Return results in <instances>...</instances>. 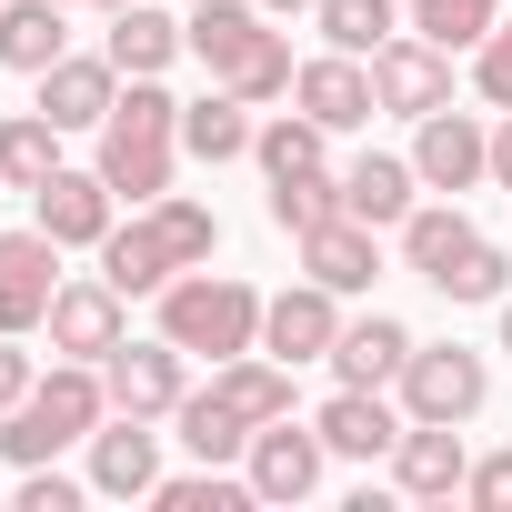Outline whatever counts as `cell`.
Returning a JSON list of instances; mask_svg holds the SVG:
<instances>
[{"label": "cell", "mask_w": 512, "mask_h": 512, "mask_svg": "<svg viewBox=\"0 0 512 512\" xmlns=\"http://www.w3.org/2000/svg\"><path fill=\"white\" fill-rule=\"evenodd\" d=\"M221 251V211L211 201H191V191H161V201H141L131 221H111V241H101V272L141 302V292H161V282H181V272H201Z\"/></svg>", "instance_id": "1"}, {"label": "cell", "mask_w": 512, "mask_h": 512, "mask_svg": "<svg viewBox=\"0 0 512 512\" xmlns=\"http://www.w3.org/2000/svg\"><path fill=\"white\" fill-rule=\"evenodd\" d=\"M101 422H111V382H101V362H51L11 412H0V452L31 472V462H61L71 442H91Z\"/></svg>", "instance_id": "2"}, {"label": "cell", "mask_w": 512, "mask_h": 512, "mask_svg": "<svg viewBox=\"0 0 512 512\" xmlns=\"http://www.w3.org/2000/svg\"><path fill=\"white\" fill-rule=\"evenodd\" d=\"M171 171H181V101L161 81H121V101L101 121V181L141 211V201L171 191Z\"/></svg>", "instance_id": "3"}, {"label": "cell", "mask_w": 512, "mask_h": 512, "mask_svg": "<svg viewBox=\"0 0 512 512\" xmlns=\"http://www.w3.org/2000/svg\"><path fill=\"white\" fill-rule=\"evenodd\" d=\"M262 302L272 292H251L241 272H181L161 282V342H181L191 362H231V352H262Z\"/></svg>", "instance_id": "4"}, {"label": "cell", "mask_w": 512, "mask_h": 512, "mask_svg": "<svg viewBox=\"0 0 512 512\" xmlns=\"http://www.w3.org/2000/svg\"><path fill=\"white\" fill-rule=\"evenodd\" d=\"M392 392H402L412 422H472V412L492 402V362L462 352V342H412V362H402Z\"/></svg>", "instance_id": "5"}, {"label": "cell", "mask_w": 512, "mask_h": 512, "mask_svg": "<svg viewBox=\"0 0 512 512\" xmlns=\"http://www.w3.org/2000/svg\"><path fill=\"white\" fill-rule=\"evenodd\" d=\"M51 352L61 362H111L121 342H131V292L111 282V272H81V282H61L51 292Z\"/></svg>", "instance_id": "6"}, {"label": "cell", "mask_w": 512, "mask_h": 512, "mask_svg": "<svg viewBox=\"0 0 512 512\" xmlns=\"http://www.w3.org/2000/svg\"><path fill=\"white\" fill-rule=\"evenodd\" d=\"M101 382H111V412H131V422H171L181 392H191V352L151 332V342H121V352L101 362Z\"/></svg>", "instance_id": "7"}, {"label": "cell", "mask_w": 512, "mask_h": 512, "mask_svg": "<svg viewBox=\"0 0 512 512\" xmlns=\"http://www.w3.org/2000/svg\"><path fill=\"white\" fill-rule=\"evenodd\" d=\"M412 171H422V191L462 201V191L492 181V131L472 111H432V121H412Z\"/></svg>", "instance_id": "8"}, {"label": "cell", "mask_w": 512, "mask_h": 512, "mask_svg": "<svg viewBox=\"0 0 512 512\" xmlns=\"http://www.w3.org/2000/svg\"><path fill=\"white\" fill-rule=\"evenodd\" d=\"M31 221H41L61 251H101V241H111V221H121V191L101 181V161H91V171H71V161H61V171L31 191Z\"/></svg>", "instance_id": "9"}, {"label": "cell", "mask_w": 512, "mask_h": 512, "mask_svg": "<svg viewBox=\"0 0 512 512\" xmlns=\"http://www.w3.org/2000/svg\"><path fill=\"white\" fill-rule=\"evenodd\" d=\"M51 292H61V241L31 221V231H0V332H41L51 322Z\"/></svg>", "instance_id": "10"}, {"label": "cell", "mask_w": 512, "mask_h": 512, "mask_svg": "<svg viewBox=\"0 0 512 512\" xmlns=\"http://www.w3.org/2000/svg\"><path fill=\"white\" fill-rule=\"evenodd\" d=\"M372 91H382V111L432 121V111H452V51H432L422 31H392L372 51Z\"/></svg>", "instance_id": "11"}, {"label": "cell", "mask_w": 512, "mask_h": 512, "mask_svg": "<svg viewBox=\"0 0 512 512\" xmlns=\"http://www.w3.org/2000/svg\"><path fill=\"white\" fill-rule=\"evenodd\" d=\"M332 342H342V292H322L312 272L262 302V352H272V362L302 372V362H332Z\"/></svg>", "instance_id": "12"}, {"label": "cell", "mask_w": 512, "mask_h": 512, "mask_svg": "<svg viewBox=\"0 0 512 512\" xmlns=\"http://www.w3.org/2000/svg\"><path fill=\"white\" fill-rule=\"evenodd\" d=\"M322 462H332V442L302 432L292 412L262 422V432H251V452H241V472H251V492H262V502H312V492H322Z\"/></svg>", "instance_id": "13"}, {"label": "cell", "mask_w": 512, "mask_h": 512, "mask_svg": "<svg viewBox=\"0 0 512 512\" xmlns=\"http://www.w3.org/2000/svg\"><path fill=\"white\" fill-rule=\"evenodd\" d=\"M111 101H121V61H111V51H61V61L41 71V101H31V111H51L61 131H101Z\"/></svg>", "instance_id": "14"}, {"label": "cell", "mask_w": 512, "mask_h": 512, "mask_svg": "<svg viewBox=\"0 0 512 512\" xmlns=\"http://www.w3.org/2000/svg\"><path fill=\"white\" fill-rule=\"evenodd\" d=\"M81 452H91V492H111V502H151V492H161V432H151V422L111 412Z\"/></svg>", "instance_id": "15"}, {"label": "cell", "mask_w": 512, "mask_h": 512, "mask_svg": "<svg viewBox=\"0 0 512 512\" xmlns=\"http://www.w3.org/2000/svg\"><path fill=\"white\" fill-rule=\"evenodd\" d=\"M292 101H302L322 131H362V121L382 111V91H372V61H352V51H322V61H302V71H292Z\"/></svg>", "instance_id": "16"}, {"label": "cell", "mask_w": 512, "mask_h": 512, "mask_svg": "<svg viewBox=\"0 0 512 512\" xmlns=\"http://www.w3.org/2000/svg\"><path fill=\"white\" fill-rule=\"evenodd\" d=\"M402 422H412L402 402H382V392H352V382H342V392H332V402L312 412V432L332 442V462H392Z\"/></svg>", "instance_id": "17"}, {"label": "cell", "mask_w": 512, "mask_h": 512, "mask_svg": "<svg viewBox=\"0 0 512 512\" xmlns=\"http://www.w3.org/2000/svg\"><path fill=\"white\" fill-rule=\"evenodd\" d=\"M462 472H472L462 422H402V442H392V482H402L412 502H452Z\"/></svg>", "instance_id": "18"}, {"label": "cell", "mask_w": 512, "mask_h": 512, "mask_svg": "<svg viewBox=\"0 0 512 512\" xmlns=\"http://www.w3.org/2000/svg\"><path fill=\"white\" fill-rule=\"evenodd\" d=\"M302 272L322 282V292H372V272H382V251H372V221H352V211H332V221H312L302 231Z\"/></svg>", "instance_id": "19"}, {"label": "cell", "mask_w": 512, "mask_h": 512, "mask_svg": "<svg viewBox=\"0 0 512 512\" xmlns=\"http://www.w3.org/2000/svg\"><path fill=\"white\" fill-rule=\"evenodd\" d=\"M402 362H412V332H402L392 312H362V322H342V342H332V382H352V392H392Z\"/></svg>", "instance_id": "20"}, {"label": "cell", "mask_w": 512, "mask_h": 512, "mask_svg": "<svg viewBox=\"0 0 512 512\" xmlns=\"http://www.w3.org/2000/svg\"><path fill=\"white\" fill-rule=\"evenodd\" d=\"M111 61H121V81H161L181 51H191V31L171 21V11H151V0H121L111 11V41H101Z\"/></svg>", "instance_id": "21"}, {"label": "cell", "mask_w": 512, "mask_h": 512, "mask_svg": "<svg viewBox=\"0 0 512 512\" xmlns=\"http://www.w3.org/2000/svg\"><path fill=\"white\" fill-rule=\"evenodd\" d=\"M412 201H422V171H412V161H392V151H362V161L342 171V211H352V221H372V231H402V221H412Z\"/></svg>", "instance_id": "22"}, {"label": "cell", "mask_w": 512, "mask_h": 512, "mask_svg": "<svg viewBox=\"0 0 512 512\" xmlns=\"http://www.w3.org/2000/svg\"><path fill=\"white\" fill-rule=\"evenodd\" d=\"M251 101L241 91H201V101H181V151L201 161V171H221V161H251Z\"/></svg>", "instance_id": "23"}, {"label": "cell", "mask_w": 512, "mask_h": 512, "mask_svg": "<svg viewBox=\"0 0 512 512\" xmlns=\"http://www.w3.org/2000/svg\"><path fill=\"white\" fill-rule=\"evenodd\" d=\"M211 402H231L251 432H262V422L292 412V362H272V352H231V362H211Z\"/></svg>", "instance_id": "24"}, {"label": "cell", "mask_w": 512, "mask_h": 512, "mask_svg": "<svg viewBox=\"0 0 512 512\" xmlns=\"http://www.w3.org/2000/svg\"><path fill=\"white\" fill-rule=\"evenodd\" d=\"M472 241H482V231H472L462 201H412V221H402V272H412V282H442Z\"/></svg>", "instance_id": "25"}, {"label": "cell", "mask_w": 512, "mask_h": 512, "mask_svg": "<svg viewBox=\"0 0 512 512\" xmlns=\"http://www.w3.org/2000/svg\"><path fill=\"white\" fill-rule=\"evenodd\" d=\"M61 11H71V0H0V71H21V81H41V71H51V61L71 51Z\"/></svg>", "instance_id": "26"}, {"label": "cell", "mask_w": 512, "mask_h": 512, "mask_svg": "<svg viewBox=\"0 0 512 512\" xmlns=\"http://www.w3.org/2000/svg\"><path fill=\"white\" fill-rule=\"evenodd\" d=\"M181 31H191V61L221 81V71H241V51H251V41L272 31V11H262V0H201Z\"/></svg>", "instance_id": "27"}, {"label": "cell", "mask_w": 512, "mask_h": 512, "mask_svg": "<svg viewBox=\"0 0 512 512\" xmlns=\"http://www.w3.org/2000/svg\"><path fill=\"white\" fill-rule=\"evenodd\" d=\"M61 171V121L51 111H11L0 121V191H41Z\"/></svg>", "instance_id": "28"}, {"label": "cell", "mask_w": 512, "mask_h": 512, "mask_svg": "<svg viewBox=\"0 0 512 512\" xmlns=\"http://www.w3.org/2000/svg\"><path fill=\"white\" fill-rule=\"evenodd\" d=\"M151 502L161 512H251L262 492H251V472H231V462H201V472H161Z\"/></svg>", "instance_id": "29"}, {"label": "cell", "mask_w": 512, "mask_h": 512, "mask_svg": "<svg viewBox=\"0 0 512 512\" xmlns=\"http://www.w3.org/2000/svg\"><path fill=\"white\" fill-rule=\"evenodd\" d=\"M322 121L312 111H282V121H262L251 131V161H262V181H292V171H322Z\"/></svg>", "instance_id": "30"}, {"label": "cell", "mask_w": 512, "mask_h": 512, "mask_svg": "<svg viewBox=\"0 0 512 512\" xmlns=\"http://www.w3.org/2000/svg\"><path fill=\"white\" fill-rule=\"evenodd\" d=\"M181 442H191V462H241L251 452V422L231 412V402H211V392H181Z\"/></svg>", "instance_id": "31"}, {"label": "cell", "mask_w": 512, "mask_h": 512, "mask_svg": "<svg viewBox=\"0 0 512 512\" xmlns=\"http://www.w3.org/2000/svg\"><path fill=\"white\" fill-rule=\"evenodd\" d=\"M312 21H322V41H332V51H352V61H372L392 31H412V21L392 11V0H322Z\"/></svg>", "instance_id": "32"}, {"label": "cell", "mask_w": 512, "mask_h": 512, "mask_svg": "<svg viewBox=\"0 0 512 512\" xmlns=\"http://www.w3.org/2000/svg\"><path fill=\"white\" fill-rule=\"evenodd\" d=\"M492 21H502V0H412V31L432 51H482Z\"/></svg>", "instance_id": "33"}, {"label": "cell", "mask_w": 512, "mask_h": 512, "mask_svg": "<svg viewBox=\"0 0 512 512\" xmlns=\"http://www.w3.org/2000/svg\"><path fill=\"white\" fill-rule=\"evenodd\" d=\"M262 211H272V231H292V241H302L312 221H332V211H342V181H332V171H292V181H272V201H262Z\"/></svg>", "instance_id": "34"}, {"label": "cell", "mask_w": 512, "mask_h": 512, "mask_svg": "<svg viewBox=\"0 0 512 512\" xmlns=\"http://www.w3.org/2000/svg\"><path fill=\"white\" fill-rule=\"evenodd\" d=\"M292 71H302V61H292V41H282V31H262V41L241 51V71H221V91H241L251 111H262V101H282V91H292Z\"/></svg>", "instance_id": "35"}, {"label": "cell", "mask_w": 512, "mask_h": 512, "mask_svg": "<svg viewBox=\"0 0 512 512\" xmlns=\"http://www.w3.org/2000/svg\"><path fill=\"white\" fill-rule=\"evenodd\" d=\"M432 292H442V302H502V292H512V251H502V241H472Z\"/></svg>", "instance_id": "36"}, {"label": "cell", "mask_w": 512, "mask_h": 512, "mask_svg": "<svg viewBox=\"0 0 512 512\" xmlns=\"http://www.w3.org/2000/svg\"><path fill=\"white\" fill-rule=\"evenodd\" d=\"M472 91H482L492 111H512V11H502V21H492V41L472 51Z\"/></svg>", "instance_id": "37"}, {"label": "cell", "mask_w": 512, "mask_h": 512, "mask_svg": "<svg viewBox=\"0 0 512 512\" xmlns=\"http://www.w3.org/2000/svg\"><path fill=\"white\" fill-rule=\"evenodd\" d=\"M81 492H91V472H81V482H71L61 462H31V472H21V512H81Z\"/></svg>", "instance_id": "38"}, {"label": "cell", "mask_w": 512, "mask_h": 512, "mask_svg": "<svg viewBox=\"0 0 512 512\" xmlns=\"http://www.w3.org/2000/svg\"><path fill=\"white\" fill-rule=\"evenodd\" d=\"M462 502H472V512H512V452H482V462L462 472Z\"/></svg>", "instance_id": "39"}, {"label": "cell", "mask_w": 512, "mask_h": 512, "mask_svg": "<svg viewBox=\"0 0 512 512\" xmlns=\"http://www.w3.org/2000/svg\"><path fill=\"white\" fill-rule=\"evenodd\" d=\"M41 372H31V352H21V332H0V412H11L21 392H31Z\"/></svg>", "instance_id": "40"}, {"label": "cell", "mask_w": 512, "mask_h": 512, "mask_svg": "<svg viewBox=\"0 0 512 512\" xmlns=\"http://www.w3.org/2000/svg\"><path fill=\"white\" fill-rule=\"evenodd\" d=\"M492 181H502V191H512V111H502V121H492Z\"/></svg>", "instance_id": "41"}, {"label": "cell", "mask_w": 512, "mask_h": 512, "mask_svg": "<svg viewBox=\"0 0 512 512\" xmlns=\"http://www.w3.org/2000/svg\"><path fill=\"white\" fill-rule=\"evenodd\" d=\"M262 11H272V21H292V11H322V0H262Z\"/></svg>", "instance_id": "42"}, {"label": "cell", "mask_w": 512, "mask_h": 512, "mask_svg": "<svg viewBox=\"0 0 512 512\" xmlns=\"http://www.w3.org/2000/svg\"><path fill=\"white\" fill-rule=\"evenodd\" d=\"M502 352H512V292H502Z\"/></svg>", "instance_id": "43"}, {"label": "cell", "mask_w": 512, "mask_h": 512, "mask_svg": "<svg viewBox=\"0 0 512 512\" xmlns=\"http://www.w3.org/2000/svg\"><path fill=\"white\" fill-rule=\"evenodd\" d=\"M91 11H121V0H91Z\"/></svg>", "instance_id": "44"}]
</instances>
